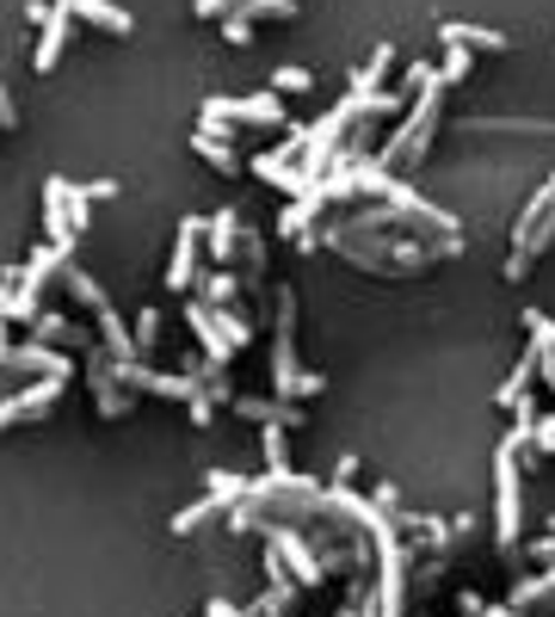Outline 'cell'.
<instances>
[{"label": "cell", "instance_id": "6da1fadb", "mask_svg": "<svg viewBox=\"0 0 555 617\" xmlns=\"http://www.w3.org/2000/svg\"><path fill=\"white\" fill-rule=\"evenodd\" d=\"M438 118H445V87L432 80V87L414 93V106H407V118L395 123V137L377 149V167H420L432 154V137H438Z\"/></svg>", "mask_w": 555, "mask_h": 617}, {"label": "cell", "instance_id": "7a4b0ae2", "mask_svg": "<svg viewBox=\"0 0 555 617\" xmlns=\"http://www.w3.org/2000/svg\"><path fill=\"white\" fill-rule=\"evenodd\" d=\"M524 538V457L519 451H493V543L507 555H519Z\"/></svg>", "mask_w": 555, "mask_h": 617}, {"label": "cell", "instance_id": "3957f363", "mask_svg": "<svg viewBox=\"0 0 555 617\" xmlns=\"http://www.w3.org/2000/svg\"><path fill=\"white\" fill-rule=\"evenodd\" d=\"M370 111H364V99H358V93H346V99H339L334 111H327L322 123H315V130H308L303 137V154H296V167L308 173V180H322L327 173V161H334L339 149H346V130H352V123H364Z\"/></svg>", "mask_w": 555, "mask_h": 617}, {"label": "cell", "instance_id": "277c9868", "mask_svg": "<svg viewBox=\"0 0 555 617\" xmlns=\"http://www.w3.org/2000/svg\"><path fill=\"white\" fill-rule=\"evenodd\" d=\"M204 111H210V118H229V123H291V111H284V93H241V99H229V93H210V99H204Z\"/></svg>", "mask_w": 555, "mask_h": 617}, {"label": "cell", "instance_id": "5b68a950", "mask_svg": "<svg viewBox=\"0 0 555 617\" xmlns=\"http://www.w3.org/2000/svg\"><path fill=\"white\" fill-rule=\"evenodd\" d=\"M260 538L272 543L278 555H284V569H291V581L296 586H322V555H315V543L296 531V524H260Z\"/></svg>", "mask_w": 555, "mask_h": 617}, {"label": "cell", "instance_id": "8992f818", "mask_svg": "<svg viewBox=\"0 0 555 617\" xmlns=\"http://www.w3.org/2000/svg\"><path fill=\"white\" fill-rule=\"evenodd\" d=\"M555 247V180H549V204L537 210V223L512 241V253H507V284H524L531 278V266H537V253H549Z\"/></svg>", "mask_w": 555, "mask_h": 617}, {"label": "cell", "instance_id": "52a82bcc", "mask_svg": "<svg viewBox=\"0 0 555 617\" xmlns=\"http://www.w3.org/2000/svg\"><path fill=\"white\" fill-rule=\"evenodd\" d=\"M62 389H68V377H37V383L19 389V396H0V432L19 426V420H44L62 401Z\"/></svg>", "mask_w": 555, "mask_h": 617}, {"label": "cell", "instance_id": "ba28073f", "mask_svg": "<svg viewBox=\"0 0 555 617\" xmlns=\"http://www.w3.org/2000/svg\"><path fill=\"white\" fill-rule=\"evenodd\" d=\"M198 266H204V216H185L179 241H173V260H167V291H192Z\"/></svg>", "mask_w": 555, "mask_h": 617}, {"label": "cell", "instance_id": "9c48e42d", "mask_svg": "<svg viewBox=\"0 0 555 617\" xmlns=\"http://www.w3.org/2000/svg\"><path fill=\"white\" fill-rule=\"evenodd\" d=\"M185 322H192V334H198V346H204L198 370H229L235 365V346H229V334L216 327L210 303H185Z\"/></svg>", "mask_w": 555, "mask_h": 617}, {"label": "cell", "instance_id": "30bf717a", "mask_svg": "<svg viewBox=\"0 0 555 617\" xmlns=\"http://www.w3.org/2000/svg\"><path fill=\"white\" fill-rule=\"evenodd\" d=\"M247 167L260 173L265 185H278V192H291V198H308V185H315L303 167H296V154H291V149H265V154H253Z\"/></svg>", "mask_w": 555, "mask_h": 617}, {"label": "cell", "instance_id": "8fae6325", "mask_svg": "<svg viewBox=\"0 0 555 617\" xmlns=\"http://www.w3.org/2000/svg\"><path fill=\"white\" fill-rule=\"evenodd\" d=\"M68 192H75V185L62 180H44V229H50V247H62V253H75V223H68Z\"/></svg>", "mask_w": 555, "mask_h": 617}, {"label": "cell", "instance_id": "7c38bea8", "mask_svg": "<svg viewBox=\"0 0 555 617\" xmlns=\"http://www.w3.org/2000/svg\"><path fill=\"white\" fill-rule=\"evenodd\" d=\"M229 408L241 420H253V426H303V420H308L296 401H278V396H235Z\"/></svg>", "mask_w": 555, "mask_h": 617}, {"label": "cell", "instance_id": "4fadbf2b", "mask_svg": "<svg viewBox=\"0 0 555 617\" xmlns=\"http://www.w3.org/2000/svg\"><path fill=\"white\" fill-rule=\"evenodd\" d=\"M7 365L31 370V377H75V358H62L56 346H44V339H25V346H13V353H7Z\"/></svg>", "mask_w": 555, "mask_h": 617}, {"label": "cell", "instance_id": "5bb4252c", "mask_svg": "<svg viewBox=\"0 0 555 617\" xmlns=\"http://www.w3.org/2000/svg\"><path fill=\"white\" fill-rule=\"evenodd\" d=\"M204 241H210V253H204L210 266H235V260H241V216L216 210L210 223H204Z\"/></svg>", "mask_w": 555, "mask_h": 617}, {"label": "cell", "instance_id": "9a60e30c", "mask_svg": "<svg viewBox=\"0 0 555 617\" xmlns=\"http://www.w3.org/2000/svg\"><path fill=\"white\" fill-rule=\"evenodd\" d=\"M92 358H99V365H92V396H99V414H106V420H123L130 408H137V401H130V389L111 377V365H106L111 353H92Z\"/></svg>", "mask_w": 555, "mask_h": 617}, {"label": "cell", "instance_id": "2e32d148", "mask_svg": "<svg viewBox=\"0 0 555 617\" xmlns=\"http://www.w3.org/2000/svg\"><path fill=\"white\" fill-rule=\"evenodd\" d=\"M68 25H75V13H56V7H50V19L37 25V56H31V68H37V75H50V68L62 62V44H68Z\"/></svg>", "mask_w": 555, "mask_h": 617}, {"label": "cell", "instance_id": "e0dca14e", "mask_svg": "<svg viewBox=\"0 0 555 617\" xmlns=\"http://www.w3.org/2000/svg\"><path fill=\"white\" fill-rule=\"evenodd\" d=\"M62 260H75V253H62V247H37V253H31V260L13 272V278H19V291H25V296H37V291L50 284V278L62 272Z\"/></svg>", "mask_w": 555, "mask_h": 617}, {"label": "cell", "instance_id": "ac0fdd59", "mask_svg": "<svg viewBox=\"0 0 555 617\" xmlns=\"http://www.w3.org/2000/svg\"><path fill=\"white\" fill-rule=\"evenodd\" d=\"M315 210H327V204L315 198V192H308V198H291V204H284V216H278V229L291 235V241L303 247V253L315 247V229H308V223H315Z\"/></svg>", "mask_w": 555, "mask_h": 617}, {"label": "cell", "instance_id": "d6986e66", "mask_svg": "<svg viewBox=\"0 0 555 617\" xmlns=\"http://www.w3.org/2000/svg\"><path fill=\"white\" fill-rule=\"evenodd\" d=\"M531 383H537V358H531V346H524L519 365L507 370V383L493 389V408H507V414H512V408H519V401L531 396Z\"/></svg>", "mask_w": 555, "mask_h": 617}, {"label": "cell", "instance_id": "ffe728a7", "mask_svg": "<svg viewBox=\"0 0 555 617\" xmlns=\"http://www.w3.org/2000/svg\"><path fill=\"white\" fill-rule=\"evenodd\" d=\"M524 322H531V358H537V377L555 389V322L543 315V308H531Z\"/></svg>", "mask_w": 555, "mask_h": 617}, {"label": "cell", "instance_id": "44dd1931", "mask_svg": "<svg viewBox=\"0 0 555 617\" xmlns=\"http://www.w3.org/2000/svg\"><path fill=\"white\" fill-rule=\"evenodd\" d=\"M75 13H80V19H87V25L111 31V37H130V31H137V19L123 13L118 0H75Z\"/></svg>", "mask_w": 555, "mask_h": 617}, {"label": "cell", "instance_id": "7402d4cb", "mask_svg": "<svg viewBox=\"0 0 555 617\" xmlns=\"http://www.w3.org/2000/svg\"><path fill=\"white\" fill-rule=\"evenodd\" d=\"M198 303H210V308L241 303V278H235L229 266H210V272H198Z\"/></svg>", "mask_w": 555, "mask_h": 617}, {"label": "cell", "instance_id": "603a6c76", "mask_svg": "<svg viewBox=\"0 0 555 617\" xmlns=\"http://www.w3.org/2000/svg\"><path fill=\"white\" fill-rule=\"evenodd\" d=\"M99 334H106L111 365H130V358H142V353H137V334L123 327V315H118V308H99Z\"/></svg>", "mask_w": 555, "mask_h": 617}, {"label": "cell", "instance_id": "cb8c5ba5", "mask_svg": "<svg viewBox=\"0 0 555 617\" xmlns=\"http://www.w3.org/2000/svg\"><path fill=\"white\" fill-rule=\"evenodd\" d=\"M438 44H463V50H507V37L488 25H463V19H445L438 25Z\"/></svg>", "mask_w": 555, "mask_h": 617}, {"label": "cell", "instance_id": "d4e9b609", "mask_svg": "<svg viewBox=\"0 0 555 617\" xmlns=\"http://www.w3.org/2000/svg\"><path fill=\"white\" fill-rule=\"evenodd\" d=\"M389 68H395V44H377V50H370V62L352 75V93H358V99H377Z\"/></svg>", "mask_w": 555, "mask_h": 617}, {"label": "cell", "instance_id": "484cf974", "mask_svg": "<svg viewBox=\"0 0 555 617\" xmlns=\"http://www.w3.org/2000/svg\"><path fill=\"white\" fill-rule=\"evenodd\" d=\"M56 278H62V291L75 296V303H80V308H92V315H99V308H111V296H106V291H99V284H92V278H87V272H80V266H75V260H62V272H56Z\"/></svg>", "mask_w": 555, "mask_h": 617}, {"label": "cell", "instance_id": "4316f807", "mask_svg": "<svg viewBox=\"0 0 555 617\" xmlns=\"http://www.w3.org/2000/svg\"><path fill=\"white\" fill-rule=\"evenodd\" d=\"M229 507H235V500H222V494H204V500H192L185 512H173V538H192L198 524H210L216 512H229Z\"/></svg>", "mask_w": 555, "mask_h": 617}, {"label": "cell", "instance_id": "83f0119b", "mask_svg": "<svg viewBox=\"0 0 555 617\" xmlns=\"http://www.w3.org/2000/svg\"><path fill=\"white\" fill-rule=\"evenodd\" d=\"M543 599H555V562H549V569H543V574H531V581H524V586H512V611H531V605H543Z\"/></svg>", "mask_w": 555, "mask_h": 617}, {"label": "cell", "instance_id": "f1b7e54d", "mask_svg": "<svg viewBox=\"0 0 555 617\" xmlns=\"http://www.w3.org/2000/svg\"><path fill=\"white\" fill-rule=\"evenodd\" d=\"M296 605V581H265V593L253 599V611L247 617H284Z\"/></svg>", "mask_w": 555, "mask_h": 617}, {"label": "cell", "instance_id": "f546056e", "mask_svg": "<svg viewBox=\"0 0 555 617\" xmlns=\"http://www.w3.org/2000/svg\"><path fill=\"white\" fill-rule=\"evenodd\" d=\"M265 476H291V426H265Z\"/></svg>", "mask_w": 555, "mask_h": 617}, {"label": "cell", "instance_id": "4dcf8cb0", "mask_svg": "<svg viewBox=\"0 0 555 617\" xmlns=\"http://www.w3.org/2000/svg\"><path fill=\"white\" fill-rule=\"evenodd\" d=\"M192 149H198V154H204V161H210L216 173H241V167H247L241 154H235V142H210V137H204V130H198V137H192Z\"/></svg>", "mask_w": 555, "mask_h": 617}, {"label": "cell", "instance_id": "1f68e13d", "mask_svg": "<svg viewBox=\"0 0 555 617\" xmlns=\"http://www.w3.org/2000/svg\"><path fill=\"white\" fill-rule=\"evenodd\" d=\"M339 617H383V593H377V586L358 574L352 593H346V611H339Z\"/></svg>", "mask_w": 555, "mask_h": 617}, {"label": "cell", "instance_id": "d6a6232c", "mask_svg": "<svg viewBox=\"0 0 555 617\" xmlns=\"http://www.w3.org/2000/svg\"><path fill=\"white\" fill-rule=\"evenodd\" d=\"M476 68V50H463V44H445V62H438V87H457L463 75Z\"/></svg>", "mask_w": 555, "mask_h": 617}, {"label": "cell", "instance_id": "836d02e7", "mask_svg": "<svg viewBox=\"0 0 555 617\" xmlns=\"http://www.w3.org/2000/svg\"><path fill=\"white\" fill-rule=\"evenodd\" d=\"M247 488H253V476H235V469H210L204 476V494H222V500H247Z\"/></svg>", "mask_w": 555, "mask_h": 617}, {"label": "cell", "instance_id": "e575fe53", "mask_svg": "<svg viewBox=\"0 0 555 617\" xmlns=\"http://www.w3.org/2000/svg\"><path fill=\"white\" fill-rule=\"evenodd\" d=\"M210 315H216V327H222V334H229V346H235V353H241V346H253V327H247V315H241V308H210Z\"/></svg>", "mask_w": 555, "mask_h": 617}, {"label": "cell", "instance_id": "d590c367", "mask_svg": "<svg viewBox=\"0 0 555 617\" xmlns=\"http://www.w3.org/2000/svg\"><path fill=\"white\" fill-rule=\"evenodd\" d=\"M31 327H37V339H44V346H80V334L62 322V315H37Z\"/></svg>", "mask_w": 555, "mask_h": 617}, {"label": "cell", "instance_id": "8d00e7d4", "mask_svg": "<svg viewBox=\"0 0 555 617\" xmlns=\"http://www.w3.org/2000/svg\"><path fill=\"white\" fill-rule=\"evenodd\" d=\"M241 19H253V25L260 19H296V0H247Z\"/></svg>", "mask_w": 555, "mask_h": 617}, {"label": "cell", "instance_id": "74e56055", "mask_svg": "<svg viewBox=\"0 0 555 617\" xmlns=\"http://www.w3.org/2000/svg\"><path fill=\"white\" fill-rule=\"evenodd\" d=\"M308 87H315V75H308V68H296V62L272 75V93H308Z\"/></svg>", "mask_w": 555, "mask_h": 617}, {"label": "cell", "instance_id": "f35d334b", "mask_svg": "<svg viewBox=\"0 0 555 617\" xmlns=\"http://www.w3.org/2000/svg\"><path fill=\"white\" fill-rule=\"evenodd\" d=\"M241 266H247V272H253V278L265 272V241H260V235H253V229H241Z\"/></svg>", "mask_w": 555, "mask_h": 617}, {"label": "cell", "instance_id": "ab89813d", "mask_svg": "<svg viewBox=\"0 0 555 617\" xmlns=\"http://www.w3.org/2000/svg\"><path fill=\"white\" fill-rule=\"evenodd\" d=\"M543 204H549V180H543V185H537V198H531V204H524V210H519V216H512V241H519V235H524V229H531V223H537V210H543Z\"/></svg>", "mask_w": 555, "mask_h": 617}, {"label": "cell", "instance_id": "60d3db41", "mask_svg": "<svg viewBox=\"0 0 555 617\" xmlns=\"http://www.w3.org/2000/svg\"><path fill=\"white\" fill-rule=\"evenodd\" d=\"M154 339H161V308H142L137 315V353H149Z\"/></svg>", "mask_w": 555, "mask_h": 617}, {"label": "cell", "instance_id": "b9f144b4", "mask_svg": "<svg viewBox=\"0 0 555 617\" xmlns=\"http://www.w3.org/2000/svg\"><path fill=\"white\" fill-rule=\"evenodd\" d=\"M247 0H192V13L198 19H229V13H241Z\"/></svg>", "mask_w": 555, "mask_h": 617}, {"label": "cell", "instance_id": "7bdbcfd3", "mask_svg": "<svg viewBox=\"0 0 555 617\" xmlns=\"http://www.w3.org/2000/svg\"><path fill=\"white\" fill-rule=\"evenodd\" d=\"M222 37H229V44H235V50H241V44H253V19L229 13V19H222Z\"/></svg>", "mask_w": 555, "mask_h": 617}, {"label": "cell", "instance_id": "ee69618b", "mask_svg": "<svg viewBox=\"0 0 555 617\" xmlns=\"http://www.w3.org/2000/svg\"><path fill=\"white\" fill-rule=\"evenodd\" d=\"M185 414H192V426H210V414H216V401L204 396V383H198V396L185 401Z\"/></svg>", "mask_w": 555, "mask_h": 617}, {"label": "cell", "instance_id": "f6af8a7d", "mask_svg": "<svg viewBox=\"0 0 555 617\" xmlns=\"http://www.w3.org/2000/svg\"><path fill=\"white\" fill-rule=\"evenodd\" d=\"M322 389H327V377H322V370H303V377H296V401L322 396Z\"/></svg>", "mask_w": 555, "mask_h": 617}, {"label": "cell", "instance_id": "bcb514c9", "mask_svg": "<svg viewBox=\"0 0 555 617\" xmlns=\"http://www.w3.org/2000/svg\"><path fill=\"white\" fill-rule=\"evenodd\" d=\"M80 198H87V204H99V198H118V180H92V185H80Z\"/></svg>", "mask_w": 555, "mask_h": 617}, {"label": "cell", "instance_id": "7dc6e473", "mask_svg": "<svg viewBox=\"0 0 555 617\" xmlns=\"http://www.w3.org/2000/svg\"><path fill=\"white\" fill-rule=\"evenodd\" d=\"M68 223H75V235L87 229V198H80V185H75V192H68Z\"/></svg>", "mask_w": 555, "mask_h": 617}, {"label": "cell", "instance_id": "c3c4849f", "mask_svg": "<svg viewBox=\"0 0 555 617\" xmlns=\"http://www.w3.org/2000/svg\"><path fill=\"white\" fill-rule=\"evenodd\" d=\"M19 111H13V93H7V80H0V130H13Z\"/></svg>", "mask_w": 555, "mask_h": 617}, {"label": "cell", "instance_id": "681fc988", "mask_svg": "<svg viewBox=\"0 0 555 617\" xmlns=\"http://www.w3.org/2000/svg\"><path fill=\"white\" fill-rule=\"evenodd\" d=\"M457 605H463V617H476V611H481V605H488V599H481V593H469V586H463V593H457Z\"/></svg>", "mask_w": 555, "mask_h": 617}, {"label": "cell", "instance_id": "f907efd6", "mask_svg": "<svg viewBox=\"0 0 555 617\" xmlns=\"http://www.w3.org/2000/svg\"><path fill=\"white\" fill-rule=\"evenodd\" d=\"M524 555H537V562H555V538H537V543H531V550H524Z\"/></svg>", "mask_w": 555, "mask_h": 617}, {"label": "cell", "instance_id": "816d5d0a", "mask_svg": "<svg viewBox=\"0 0 555 617\" xmlns=\"http://www.w3.org/2000/svg\"><path fill=\"white\" fill-rule=\"evenodd\" d=\"M210 617H247L241 605H229V599H210Z\"/></svg>", "mask_w": 555, "mask_h": 617}, {"label": "cell", "instance_id": "f5cc1de1", "mask_svg": "<svg viewBox=\"0 0 555 617\" xmlns=\"http://www.w3.org/2000/svg\"><path fill=\"white\" fill-rule=\"evenodd\" d=\"M476 617H531V611H512V605H481Z\"/></svg>", "mask_w": 555, "mask_h": 617}, {"label": "cell", "instance_id": "db71d44e", "mask_svg": "<svg viewBox=\"0 0 555 617\" xmlns=\"http://www.w3.org/2000/svg\"><path fill=\"white\" fill-rule=\"evenodd\" d=\"M7 308H13V291H7V284H0V322H7Z\"/></svg>", "mask_w": 555, "mask_h": 617}, {"label": "cell", "instance_id": "11a10c76", "mask_svg": "<svg viewBox=\"0 0 555 617\" xmlns=\"http://www.w3.org/2000/svg\"><path fill=\"white\" fill-rule=\"evenodd\" d=\"M7 353H13V339H7V327H0V365H7Z\"/></svg>", "mask_w": 555, "mask_h": 617}, {"label": "cell", "instance_id": "9f6ffc18", "mask_svg": "<svg viewBox=\"0 0 555 617\" xmlns=\"http://www.w3.org/2000/svg\"><path fill=\"white\" fill-rule=\"evenodd\" d=\"M50 7H56V13H75V0H50Z\"/></svg>", "mask_w": 555, "mask_h": 617}, {"label": "cell", "instance_id": "6f0895ef", "mask_svg": "<svg viewBox=\"0 0 555 617\" xmlns=\"http://www.w3.org/2000/svg\"><path fill=\"white\" fill-rule=\"evenodd\" d=\"M549 538H555V519H549Z\"/></svg>", "mask_w": 555, "mask_h": 617}]
</instances>
